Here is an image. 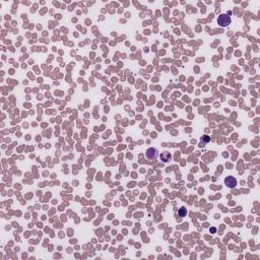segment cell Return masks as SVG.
Segmentation results:
<instances>
[{"label":"cell","instance_id":"1","mask_svg":"<svg viewBox=\"0 0 260 260\" xmlns=\"http://www.w3.org/2000/svg\"><path fill=\"white\" fill-rule=\"evenodd\" d=\"M231 22H232V19L228 14H220L219 18H217V24L223 27L230 26Z\"/></svg>","mask_w":260,"mask_h":260},{"label":"cell","instance_id":"2","mask_svg":"<svg viewBox=\"0 0 260 260\" xmlns=\"http://www.w3.org/2000/svg\"><path fill=\"white\" fill-rule=\"evenodd\" d=\"M145 156H146V159L149 161H156V159L159 158V150L155 149V147H150V149L146 150Z\"/></svg>","mask_w":260,"mask_h":260},{"label":"cell","instance_id":"3","mask_svg":"<svg viewBox=\"0 0 260 260\" xmlns=\"http://www.w3.org/2000/svg\"><path fill=\"white\" fill-rule=\"evenodd\" d=\"M225 184L226 186H228L229 188H235L237 186V179L234 176H227L225 178Z\"/></svg>","mask_w":260,"mask_h":260},{"label":"cell","instance_id":"4","mask_svg":"<svg viewBox=\"0 0 260 260\" xmlns=\"http://www.w3.org/2000/svg\"><path fill=\"white\" fill-rule=\"evenodd\" d=\"M161 160H162V162H164V163H168V162H170L172 160L171 153H170L169 152H163L161 153Z\"/></svg>","mask_w":260,"mask_h":260},{"label":"cell","instance_id":"5","mask_svg":"<svg viewBox=\"0 0 260 260\" xmlns=\"http://www.w3.org/2000/svg\"><path fill=\"white\" fill-rule=\"evenodd\" d=\"M209 141H210V137H209L208 135H203V136H201L199 146H203V145H205L206 143H208Z\"/></svg>","mask_w":260,"mask_h":260},{"label":"cell","instance_id":"6","mask_svg":"<svg viewBox=\"0 0 260 260\" xmlns=\"http://www.w3.org/2000/svg\"><path fill=\"white\" fill-rule=\"evenodd\" d=\"M178 214H179V217H185L187 216V209H186V207H184V206L180 207V209H179V211H178Z\"/></svg>","mask_w":260,"mask_h":260}]
</instances>
